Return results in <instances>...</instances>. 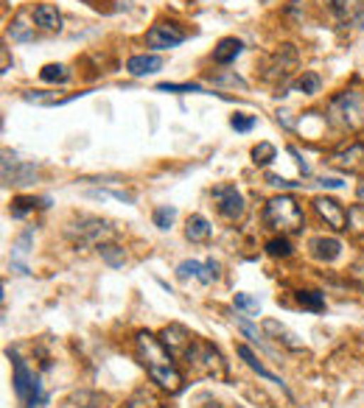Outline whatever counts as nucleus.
I'll use <instances>...</instances> for the list:
<instances>
[{
  "mask_svg": "<svg viewBox=\"0 0 364 408\" xmlns=\"http://www.w3.org/2000/svg\"><path fill=\"white\" fill-rule=\"evenodd\" d=\"M235 324H238L241 336H244V338H250V344H255V347H258L261 353H269V355H272V347H269V344H267V341H264V338L258 336V330H255V327H252V324H250L247 319H244V316H235Z\"/></svg>",
  "mask_w": 364,
  "mask_h": 408,
  "instance_id": "393cba45",
  "label": "nucleus"
},
{
  "mask_svg": "<svg viewBox=\"0 0 364 408\" xmlns=\"http://www.w3.org/2000/svg\"><path fill=\"white\" fill-rule=\"evenodd\" d=\"M328 123L339 132H364V87H348L328 101Z\"/></svg>",
  "mask_w": 364,
  "mask_h": 408,
  "instance_id": "f03ea898",
  "label": "nucleus"
},
{
  "mask_svg": "<svg viewBox=\"0 0 364 408\" xmlns=\"http://www.w3.org/2000/svg\"><path fill=\"white\" fill-rule=\"evenodd\" d=\"M157 70H163V56H157V53H135L127 59V73L135 79L151 76Z\"/></svg>",
  "mask_w": 364,
  "mask_h": 408,
  "instance_id": "a211bd4d",
  "label": "nucleus"
},
{
  "mask_svg": "<svg viewBox=\"0 0 364 408\" xmlns=\"http://www.w3.org/2000/svg\"><path fill=\"white\" fill-rule=\"evenodd\" d=\"M264 333L272 336L277 344H283V347L291 350V353H300V350H303V341H300L283 321H277V319H264Z\"/></svg>",
  "mask_w": 364,
  "mask_h": 408,
  "instance_id": "6ab92c4d",
  "label": "nucleus"
},
{
  "mask_svg": "<svg viewBox=\"0 0 364 408\" xmlns=\"http://www.w3.org/2000/svg\"><path fill=\"white\" fill-rule=\"evenodd\" d=\"M65 235L70 238V243L76 249H101L104 243H112V238L118 235V229L112 227V221L98 219V216H82L73 224H68Z\"/></svg>",
  "mask_w": 364,
  "mask_h": 408,
  "instance_id": "39448f33",
  "label": "nucleus"
},
{
  "mask_svg": "<svg viewBox=\"0 0 364 408\" xmlns=\"http://www.w3.org/2000/svg\"><path fill=\"white\" fill-rule=\"evenodd\" d=\"M182 358H185L188 369H191L196 377L228 380V361H225V355H222L213 344H208V341H202V338H193L191 350H188Z\"/></svg>",
  "mask_w": 364,
  "mask_h": 408,
  "instance_id": "423d86ee",
  "label": "nucleus"
},
{
  "mask_svg": "<svg viewBox=\"0 0 364 408\" xmlns=\"http://www.w3.org/2000/svg\"><path fill=\"white\" fill-rule=\"evenodd\" d=\"M317 184H319V187H328V190H339V187H342L345 182L339 180V177H322V180H319Z\"/></svg>",
  "mask_w": 364,
  "mask_h": 408,
  "instance_id": "49530a36",
  "label": "nucleus"
},
{
  "mask_svg": "<svg viewBox=\"0 0 364 408\" xmlns=\"http://www.w3.org/2000/svg\"><path fill=\"white\" fill-rule=\"evenodd\" d=\"M177 274V280H199L202 285H210V282H216L219 277H222V266L216 263V260H182L180 266L174 269Z\"/></svg>",
  "mask_w": 364,
  "mask_h": 408,
  "instance_id": "9d476101",
  "label": "nucleus"
},
{
  "mask_svg": "<svg viewBox=\"0 0 364 408\" xmlns=\"http://www.w3.org/2000/svg\"><path fill=\"white\" fill-rule=\"evenodd\" d=\"M3 73H9V50L3 48Z\"/></svg>",
  "mask_w": 364,
  "mask_h": 408,
  "instance_id": "09e8293b",
  "label": "nucleus"
},
{
  "mask_svg": "<svg viewBox=\"0 0 364 408\" xmlns=\"http://www.w3.org/2000/svg\"><path fill=\"white\" fill-rule=\"evenodd\" d=\"M267 182H269L272 187H283V190H294V187H300L297 182H289V180H283V177H274V174H269Z\"/></svg>",
  "mask_w": 364,
  "mask_h": 408,
  "instance_id": "c03bdc74",
  "label": "nucleus"
},
{
  "mask_svg": "<svg viewBox=\"0 0 364 408\" xmlns=\"http://www.w3.org/2000/svg\"><path fill=\"white\" fill-rule=\"evenodd\" d=\"M90 196H95V199H118V202L135 204V193H129V190H90Z\"/></svg>",
  "mask_w": 364,
  "mask_h": 408,
  "instance_id": "e433bc0d",
  "label": "nucleus"
},
{
  "mask_svg": "<svg viewBox=\"0 0 364 408\" xmlns=\"http://www.w3.org/2000/svg\"><path fill=\"white\" fill-rule=\"evenodd\" d=\"M314 210H317V216L328 224V227L333 229V232H342V229H348V210L336 202V199H331V196H317L314 202Z\"/></svg>",
  "mask_w": 364,
  "mask_h": 408,
  "instance_id": "ddd939ff",
  "label": "nucleus"
},
{
  "mask_svg": "<svg viewBox=\"0 0 364 408\" xmlns=\"http://www.w3.org/2000/svg\"><path fill=\"white\" fill-rule=\"evenodd\" d=\"M70 403H76L79 408H101V397L98 395H92V392H76L73 397H70Z\"/></svg>",
  "mask_w": 364,
  "mask_h": 408,
  "instance_id": "4c0bfd02",
  "label": "nucleus"
},
{
  "mask_svg": "<svg viewBox=\"0 0 364 408\" xmlns=\"http://www.w3.org/2000/svg\"><path fill=\"white\" fill-rule=\"evenodd\" d=\"M235 353H238V358L247 363V366H250V369H252V372H255L258 377H264V380H269V383H274V386H280V392H283V395H286V397L291 400V389H289V386L283 383V377H277L274 372H269V369H267L264 363L258 361V355H255V353H252V350H250L247 344H238V347H235Z\"/></svg>",
  "mask_w": 364,
  "mask_h": 408,
  "instance_id": "f3484780",
  "label": "nucleus"
},
{
  "mask_svg": "<svg viewBox=\"0 0 364 408\" xmlns=\"http://www.w3.org/2000/svg\"><path fill=\"white\" fill-rule=\"evenodd\" d=\"M241 50H244L241 40L222 37V40L216 43V48H213V62H216V65H232V62L241 56Z\"/></svg>",
  "mask_w": 364,
  "mask_h": 408,
  "instance_id": "4be33fe9",
  "label": "nucleus"
},
{
  "mask_svg": "<svg viewBox=\"0 0 364 408\" xmlns=\"http://www.w3.org/2000/svg\"><path fill=\"white\" fill-rule=\"evenodd\" d=\"M356 196H359V202L364 204V180L359 182V187H356Z\"/></svg>",
  "mask_w": 364,
  "mask_h": 408,
  "instance_id": "8fccbe9b",
  "label": "nucleus"
},
{
  "mask_svg": "<svg viewBox=\"0 0 364 408\" xmlns=\"http://www.w3.org/2000/svg\"><path fill=\"white\" fill-rule=\"evenodd\" d=\"M342 241L339 238H331V235H319V238H311L309 241V252L311 258L319 260V263H336L342 258Z\"/></svg>",
  "mask_w": 364,
  "mask_h": 408,
  "instance_id": "dca6fc26",
  "label": "nucleus"
},
{
  "mask_svg": "<svg viewBox=\"0 0 364 408\" xmlns=\"http://www.w3.org/2000/svg\"><path fill=\"white\" fill-rule=\"evenodd\" d=\"M350 277H353V280H356V282L364 288V255L356 260V263H353V272H350Z\"/></svg>",
  "mask_w": 364,
  "mask_h": 408,
  "instance_id": "a18cd8bd",
  "label": "nucleus"
},
{
  "mask_svg": "<svg viewBox=\"0 0 364 408\" xmlns=\"http://www.w3.org/2000/svg\"><path fill=\"white\" fill-rule=\"evenodd\" d=\"M23 98H26L28 104H40V106H62V104L70 101V98H62V95H56V92H46V90L23 92Z\"/></svg>",
  "mask_w": 364,
  "mask_h": 408,
  "instance_id": "b1692460",
  "label": "nucleus"
},
{
  "mask_svg": "<svg viewBox=\"0 0 364 408\" xmlns=\"http://www.w3.org/2000/svg\"><path fill=\"white\" fill-rule=\"evenodd\" d=\"M210 235H213V227H210V221H208L205 216L193 213V216L185 221V238H188L191 243H205V241H210Z\"/></svg>",
  "mask_w": 364,
  "mask_h": 408,
  "instance_id": "412c9836",
  "label": "nucleus"
},
{
  "mask_svg": "<svg viewBox=\"0 0 364 408\" xmlns=\"http://www.w3.org/2000/svg\"><path fill=\"white\" fill-rule=\"evenodd\" d=\"M135 350H137V358L140 363L146 366L149 377L168 395H180L182 392V375L174 363V355L163 347L160 336H151L149 330H140L135 336Z\"/></svg>",
  "mask_w": 364,
  "mask_h": 408,
  "instance_id": "f257e3e1",
  "label": "nucleus"
},
{
  "mask_svg": "<svg viewBox=\"0 0 364 408\" xmlns=\"http://www.w3.org/2000/svg\"><path fill=\"white\" fill-rule=\"evenodd\" d=\"M31 20H34L43 31H59V28H62V14H59V9H56V6H48V3L34 6Z\"/></svg>",
  "mask_w": 364,
  "mask_h": 408,
  "instance_id": "aec40b11",
  "label": "nucleus"
},
{
  "mask_svg": "<svg viewBox=\"0 0 364 408\" xmlns=\"http://www.w3.org/2000/svg\"><path fill=\"white\" fill-rule=\"evenodd\" d=\"M9 34H11V40H14V43H31V40H34V26H28V20L20 14V17H14V20H11Z\"/></svg>",
  "mask_w": 364,
  "mask_h": 408,
  "instance_id": "a878e982",
  "label": "nucleus"
},
{
  "mask_svg": "<svg viewBox=\"0 0 364 408\" xmlns=\"http://www.w3.org/2000/svg\"><path fill=\"white\" fill-rule=\"evenodd\" d=\"M157 92H177V95H185V92H205L202 90V84H196V82H191V84H171V82H160Z\"/></svg>",
  "mask_w": 364,
  "mask_h": 408,
  "instance_id": "c9c22d12",
  "label": "nucleus"
},
{
  "mask_svg": "<svg viewBox=\"0 0 364 408\" xmlns=\"http://www.w3.org/2000/svg\"><path fill=\"white\" fill-rule=\"evenodd\" d=\"M274 157H277V148H274L272 143H258V145L252 148V162L261 165V168L269 165Z\"/></svg>",
  "mask_w": 364,
  "mask_h": 408,
  "instance_id": "72a5a7b5",
  "label": "nucleus"
},
{
  "mask_svg": "<svg viewBox=\"0 0 364 408\" xmlns=\"http://www.w3.org/2000/svg\"><path fill=\"white\" fill-rule=\"evenodd\" d=\"M328 162H331L333 168L345 171V174H356V171H362L364 168V143H359V140L345 143L342 148H336V151L328 157Z\"/></svg>",
  "mask_w": 364,
  "mask_h": 408,
  "instance_id": "9b49d317",
  "label": "nucleus"
},
{
  "mask_svg": "<svg viewBox=\"0 0 364 408\" xmlns=\"http://www.w3.org/2000/svg\"><path fill=\"white\" fill-rule=\"evenodd\" d=\"M294 90L303 92V95H317L322 90V79H319L314 70H306L297 82H294Z\"/></svg>",
  "mask_w": 364,
  "mask_h": 408,
  "instance_id": "2f4dec72",
  "label": "nucleus"
},
{
  "mask_svg": "<svg viewBox=\"0 0 364 408\" xmlns=\"http://www.w3.org/2000/svg\"><path fill=\"white\" fill-rule=\"evenodd\" d=\"M255 115H232L230 118V126L235 129V132H250V129H255Z\"/></svg>",
  "mask_w": 364,
  "mask_h": 408,
  "instance_id": "ea45409f",
  "label": "nucleus"
},
{
  "mask_svg": "<svg viewBox=\"0 0 364 408\" xmlns=\"http://www.w3.org/2000/svg\"><path fill=\"white\" fill-rule=\"evenodd\" d=\"M31 243H34V227L23 229V232L17 235V241L11 243L9 269L14 274H20V277H28V263H26V258H28V252H31Z\"/></svg>",
  "mask_w": 364,
  "mask_h": 408,
  "instance_id": "2eb2a0df",
  "label": "nucleus"
},
{
  "mask_svg": "<svg viewBox=\"0 0 364 408\" xmlns=\"http://www.w3.org/2000/svg\"><path fill=\"white\" fill-rule=\"evenodd\" d=\"M232 308L241 311V316H258V314H261L258 299L250 297V294H235V297H232Z\"/></svg>",
  "mask_w": 364,
  "mask_h": 408,
  "instance_id": "473e14b6",
  "label": "nucleus"
},
{
  "mask_svg": "<svg viewBox=\"0 0 364 408\" xmlns=\"http://www.w3.org/2000/svg\"><path fill=\"white\" fill-rule=\"evenodd\" d=\"M348 229H356V232L364 229V204H353L348 210Z\"/></svg>",
  "mask_w": 364,
  "mask_h": 408,
  "instance_id": "58836bf2",
  "label": "nucleus"
},
{
  "mask_svg": "<svg viewBox=\"0 0 364 408\" xmlns=\"http://www.w3.org/2000/svg\"><path fill=\"white\" fill-rule=\"evenodd\" d=\"M264 224L274 232H280V235H294V232H300V229L306 227V213H303V207H300V202L294 199V196H274L267 202V207H264Z\"/></svg>",
  "mask_w": 364,
  "mask_h": 408,
  "instance_id": "20e7f679",
  "label": "nucleus"
},
{
  "mask_svg": "<svg viewBox=\"0 0 364 408\" xmlns=\"http://www.w3.org/2000/svg\"><path fill=\"white\" fill-rule=\"evenodd\" d=\"M40 79H43L46 84H68V82L73 79V70H70L68 65H46V67L40 70Z\"/></svg>",
  "mask_w": 364,
  "mask_h": 408,
  "instance_id": "5701e85b",
  "label": "nucleus"
},
{
  "mask_svg": "<svg viewBox=\"0 0 364 408\" xmlns=\"http://www.w3.org/2000/svg\"><path fill=\"white\" fill-rule=\"evenodd\" d=\"M34 180H37V165L34 162H20L9 151H3V184L26 187V184H34Z\"/></svg>",
  "mask_w": 364,
  "mask_h": 408,
  "instance_id": "f8f14e48",
  "label": "nucleus"
},
{
  "mask_svg": "<svg viewBox=\"0 0 364 408\" xmlns=\"http://www.w3.org/2000/svg\"><path fill=\"white\" fill-rule=\"evenodd\" d=\"M350 23H353L359 31H364V9H359V11L353 14V20H350Z\"/></svg>",
  "mask_w": 364,
  "mask_h": 408,
  "instance_id": "de8ad7c7",
  "label": "nucleus"
},
{
  "mask_svg": "<svg viewBox=\"0 0 364 408\" xmlns=\"http://www.w3.org/2000/svg\"><path fill=\"white\" fill-rule=\"evenodd\" d=\"M297 62H300V53L294 45H280L274 50L272 56L267 59V67H264V82H269L277 87V95H280V87L291 79V73L297 70Z\"/></svg>",
  "mask_w": 364,
  "mask_h": 408,
  "instance_id": "0eeeda50",
  "label": "nucleus"
},
{
  "mask_svg": "<svg viewBox=\"0 0 364 408\" xmlns=\"http://www.w3.org/2000/svg\"><path fill=\"white\" fill-rule=\"evenodd\" d=\"M174 219H177V207H171V204H160V207H154V213H151L154 227L163 229V232H166V229H171Z\"/></svg>",
  "mask_w": 364,
  "mask_h": 408,
  "instance_id": "7c9ffc66",
  "label": "nucleus"
},
{
  "mask_svg": "<svg viewBox=\"0 0 364 408\" xmlns=\"http://www.w3.org/2000/svg\"><path fill=\"white\" fill-rule=\"evenodd\" d=\"M98 252H101V260H104L109 269H121V266L127 263V252H124L121 246H115V243H104Z\"/></svg>",
  "mask_w": 364,
  "mask_h": 408,
  "instance_id": "bb28decb",
  "label": "nucleus"
},
{
  "mask_svg": "<svg viewBox=\"0 0 364 408\" xmlns=\"http://www.w3.org/2000/svg\"><path fill=\"white\" fill-rule=\"evenodd\" d=\"M291 252H294V249H291V243H289V238H286V235L267 241V255H269V258H289Z\"/></svg>",
  "mask_w": 364,
  "mask_h": 408,
  "instance_id": "f704fd0d",
  "label": "nucleus"
},
{
  "mask_svg": "<svg viewBox=\"0 0 364 408\" xmlns=\"http://www.w3.org/2000/svg\"><path fill=\"white\" fill-rule=\"evenodd\" d=\"M6 355H9L11 369H14L11 383H14V395H17V400H20L26 408H43L48 403V395H46V389H43L40 375H34V369L20 358V353H17V350H6Z\"/></svg>",
  "mask_w": 364,
  "mask_h": 408,
  "instance_id": "7ed1b4c3",
  "label": "nucleus"
},
{
  "mask_svg": "<svg viewBox=\"0 0 364 408\" xmlns=\"http://www.w3.org/2000/svg\"><path fill=\"white\" fill-rule=\"evenodd\" d=\"M124 408H160V400L149 389H135L129 395V400L124 403Z\"/></svg>",
  "mask_w": 364,
  "mask_h": 408,
  "instance_id": "cd10ccee",
  "label": "nucleus"
},
{
  "mask_svg": "<svg viewBox=\"0 0 364 408\" xmlns=\"http://www.w3.org/2000/svg\"><path fill=\"white\" fill-rule=\"evenodd\" d=\"M325 6H328V9H331L336 17H339V20L348 14V3H345V0H325Z\"/></svg>",
  "mask_w": 364,
  "mask_h": 408,
  "instance_id": "37998d69",
  "label": "nucleus"
},
{
  "mask_svg": "<svg viewBox=\"0 0 364 408\" xmlns=\"http://www.w3.org/2000/svg\"><path fill=\"white\" fill-rule=\"evenodd\" d=\"M37 210V199H31V196H17V199H11V207H9V213H11V219H26V216H31Z\"/></svg>",
  "mask_w": 364,
  "mask_h": 408,
  "instance_id": "c85d7f7f",
  "label": "nucleus"
},
{
  "mask_svg": "<svg viewBox=\"0 0 364 408\" xmlns=\"http://www.w3.org/2000/svg\"><path fill=\"white\" fill-rule=\"evenodd\" d=\"M185 31H182L177 23H157V26H151L149 31H146V45L151 48V50H171V48H177L185 43Z\"/></svg>",
  "mask_w": 364,
  "mask_h": 408,
  "instance_id": "1a4fd4ad",
  "label": "nucleus"
},
{
  "mask_svg": "<svg viewBox=\"0 0 364 408\" xmlns=\"http://www.w3.org/2000/svg\"><path fill=\"white\" fill-rule=\"evenodd\" d=\"M210 196H213V204H216V210H219V216L225 219V221H238L241 216H244V210H247V204H244V196H241V190L235 187V184H216L213 190H210Z\"/></svg>",
  "mask_w": 364,
  "mask_h": 408,
  "instance_id": "6e6552de",
  "label": "nucleus"
},
{
  "mask_svg": "<svg viewBox=\"0 0 364 408\" xmlns=\"http://www.w3.org/2000/svg\"><path fill=\"white\" fill-rule=\"evenodd\" d=\"M289 154H291V157H294V160H297V168H300V171H303V177H309V174H311V165H309V162H306V160H303V154H300V151H297V148H294V145H289Z\"/></svg>",
  "mask_w": 364,
  "mask_h": 408,
  "instance_id": "79ce46f5",
  "label": "nucleus"
},
{
  "mask_svg": "<svg viewBox=\"0 0 364 408\" xmlns=\"http://www.w3.org/2000/svg\"><path fill=\"white\" fill-rule=\"evenodd\" d=\"M213 82H216V84H232V87H238V90H247V82H244L241 76H235V73H225V76H213Z\"/></svg>",
  "mask_w": 364,
  "mask_h": 408,
  "instance_id": "a19ab883",
  "label": "nucleus"
},
{
  "mask_svg": "<svg viewBox=\"0 0 364 408\" xmlns=\"http://www.w3.org/2000/svg\"><path fill=\"white\" fill-rule=\"evenodd\" d=\"M193 338H196V336H193L188 327H182V324H166V327L160 330V341H163V347H166L174 358H182V355L191 350Z\"/></svg>",
  "mask_w": 364,
  "mask_h": 408,
  "instance_id": "4468645a",
  "label": "nucleus"
},
{
  "mask_svg": "<svg viewBox=\"0 0 364 408\" xmlns=\"http://www.w3.org/2000/svg\"><path fill=\"white\" fill-rule=\"evenodd\" d=\"M297 305L306 308V311L322 314L325 311V297L319 291H297Z\"/></svg>",
  "mask_w": 364,
  "mask_h": 408,
  "instance_id": "c756f323",
  "label": "nucleus"
}]
</instances>
